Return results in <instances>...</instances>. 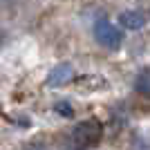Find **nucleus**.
Instances as JSON below:
<instances>
[{
  "label": "nucleus",
  "mask_w": 150,
  "mask_h": 150,
  "mask_svg": "<svg viewBox=\"0 0 150 150\" xmlns=\"http://www.w3.org/2000/svg\"><path fill=\"white\" fill-rule=\"evenodd\" d=\"M94 38L99 40V45H103V47H108V50H119L121 40H123L121 31L117 29L108 18H99L96 23H94Z\"/></svg>",
  "instance_id": "1"
},
{
  "label": "nucleus",
  "mask_w": 150,
  "mask_h": 150,
  "mask_svg": "<svg viewBox=\"0 0 150 150\" xmlns=\"http://www.w3.org/2000/svg\"><path fill=\"white\" fill-rule=\"evenodd\" d=\"M101 123L99 121H83L81 125H76L74 132H72V137L79 146H94L96 141L101 139Z\"/></svg>",
  "instance_id": "2"
},
{
  "label": "nucleus",
  "mask_w": 150,
  "mask_h": 150,
  "mask_svg": "<svg viewBox=\"0 0 150 150\" xmlns=\"http://www.w3.org/2000/svg\"><path fill=\"white\" fill-rule=\"evenodd\" d=\"M72 76H74L72 65H65V63H63V65H56V67L47 74V85H65Z\"/></svg>",
  "instance_id": "3"
},
{
  "label": "nucleus",
  "mask_w": 150,
  "mask_h": 150,
  "mask_svg": "<svg viewBox=\"0 0 150 150\" xmlns=\"http://www.w3.org/2000/svg\"><path fill=\"white\" fill-rule=\"evenodd\" d=\"M119 23L125 27V29H132V31H137L141 29V27L146 25V16L141 11H134V9H130V11H123L119 16Z\"/></svg>",
  "instance_id": "4"
},
{
  "label": "nucleus",
  "mask_w": 150,
  "mask_h": 150,
  "mask_svg": "<svg viewBox=\"0 0 150 150\" xmlns=\"http://www.w3.org/2000/svg\"><path fill=\"white\" fill-rule=\"evenodd\" d=\"M56 112L58 114H65V117H72V114H74V110H72V105H69V103H56Z\"/></svg>",
  "instance_id": "5"
},
{
  "label": "nucleus",
  "mask_w": 150,
  "mask_h": 150,
  "mask_svg": "<svg viewBox=\"0 0 150 150\" xmlns=\"http://www.w3.org/2000/svg\"><path fill=\"white\" fill-rule=\"evenodd\" d=\"M27 150H47V148H45V146H29Z\"/></svg>",
  "instance_id": "6"
},
{
  "label": "nucleus",
  "mask_w": 150,
  "mask_h": 150,
  "mask_svg": "<svg viewBox=\"0 0 150 150\" xmlns=\"http://www.w3.org/2000/svg\"><path fill=\"white\" fill-rule=\"evenodd\" d=\"M0 45H2V36H0Z\"/></svg>",
  "instance_id": "7"
},
{
  "label": "nucleus",
  "mask_w": 150,
  "mask_h": 150,
  "mask_svg": "<svg viewBox=\"0 0 150 150\" xmlns=\"http://www.w3.org/2000/svg\"><path fill=\"white\" fill-rule=\"evenodd\" d=\"M0 2H5V0H0Z\"/></svg>",
  "instance_id": "8"
}]
</instances>
